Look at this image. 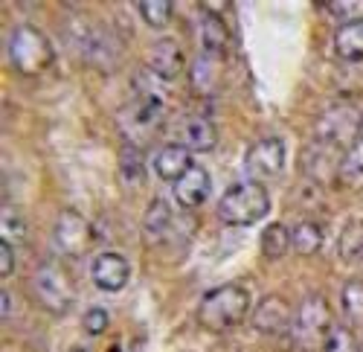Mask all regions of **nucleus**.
I'll return each instance as SVG.
<instances>
[{"label": "nucleus", "instance_id": "1", "mask_svg": "<svg viewBox=\"0 0 363 352\" xmlns=\"http://www.w3.org/2000/svg\"><path fill=\"white\" fill-rule=\"evenodd\" d=\"M250 314V295L241 285H218L198 303V324L206 332H230Z\"/></svg>", "mask_w": 363, "mask_h": 352}, {"label": "nucleus", "instance_id": "2", "mask_svg": "<svg viewBox=\"0 0 363 352\" xmlns=\"http://www.w3.org/2000/svg\"><path fill=\"white\" fill-rule=\"evenodd\" d=\"M270 210V195L259 181H238L218 201V219L230 227H250Z\"/></svg>", "mask_w": 363, "mask_h": 352}, {"label": "nucleus", "instance_id": "3", "mask_svg": "<svg viewBox=\"0 0 363 352\" xmlns=\"http://www.w3.org/2000/svg\"><path fill=\"white\" fill-rule=\"evenodd\" d=\"M9 62L23 76H41L55 62V50L41 29L23 23L9 35Z\"/></svg>", "mask_w": 363, "mask_h": 352}, {"label": "nucleus", "instance_id": "4", "mask_svg": "<svg viewBox=\"0 0 363 352\" xmlns=\"http://www.w3.org/2000/svg\"><path fill=\"white\" fill-rule=\"evenodd\" d=\"M360 128H363V114L349 102H337L317 120L314 143H323L328 149L343 155L357 137H363Z\"/></svg>", "mask_w": 363, "mask_h": 352}, {"label": "nucleus", "instance_id": "5", "mask_svg": "<svg viewBox=\"0 0 363 352\" xmlns=\"http://www.w3.org/2000/svg\"><path fill=\"white\" fill-rule=\"evenodd\" d=\"M331 309L325 303V297L311 295L302 300V306L294 312V326H291V338L299 349H323L328 332H331Z\"/></svg>", "mask_w": 363, "mask_h": 352}, {"label": "nucleus", "instance_id": "6", "mask_svg": "<svg viewBox=\"0 0 363 352\" xmlns=\"http://www.w3.org/2000/svg\"><path fill=\"white\" fill-rule=\"evenodd\" d=\"M52 239H55V248L62 251L65 256L79 259V256H84L90 248H94L96 230L82 213L62 210V216L55 219V227H52Z\"/></svg>", "mask_w": 363, "mask_h": 352}, {"label": "nucleus", "instance_id": "7", "mask_svg": "<svg viewBox=\"0 0 363 352\" xmlns=\"http://www.w3.org/2000/svg\"><path fill=\"white\" fill-rule=\"evenodd\" d=\"M163 99L157 97H140L137 102H131L123 114H119V126H123L125 137L131 140V145L155 137V131L163 123Z\"/></svg>", "mask_w": 363, "mask_h": 352}, {"label": "nucleus", "instance_id": "8", "mask_svg": "<svg viewBox=\"0 0 363 352\" xmlns=\"http://www.w3.org/2000/svg\"><path fill=\"white\" fill-rule=\"evenodd\" d=\"M70 41H73V47L79 50V55L87 58V62L96 65V67H111L116 58H119V41L108 33L102 23L79 26Z\"/></svg>", "mask_w": 363, "mask_h": 352}, {"label": "nucleus", "instance_id": "9", "mask_svg": "<svg viewBox=\"0 0 363 352\" xmlns=\"http://www.w3.org/2000/svg\"><path fill=\"white\" fill-rule=\"evenodd\" d=\"M33 288H35L41 306L55 312V314H65L73 306V285H70L67 274L58 265H52V262H47V265H41L35 271Z\"/></svg>", "mask_w": 363, "mask_h": 352}, {"label": "nucleus", "instance_id": "10", "mask_svg": "<svg viewBox=\"0 0 363 352\" xmlns=\"http://www.w3.org/2000/svg\"><path fill=\"white\" fill-rule=\"evenodd\" d=\"M245 169L250 181H270L285 169V143L279 137H262L256 140L247 155H245Z\"/></svg>", "mask_w": 363, "mask_h": 352}, {"label": "nucleus", "instance_id": "11", "mask_svg": "<svg viewBox=\"0 0 363 352\" xmlns=\"http://www.w3.org/2000/svg\"><path fill=\"white\" fill-rule=\"evenodd\" d=\"M294 326V309L285 297L279 295H267L259 300V306L253 309V329L262 335H291Z\"/></svg>", "mask_w": 363, "mask_h": 352}, {"label": "nucleus", "instance_id": "12", "mask_svg": "<svg viewBox=\"0 0 363 352\" xmlns=\"http://www.w3.org/2000/svg\"><path fill=\"white\" fill-rule=\"evenodd\" d=\"M90 280H94L96 288L102 291H123L131 280V265L123 253H113V251H105L99 253L94 262H90Z\"/></svg>", "mask_w": 363, "mask_h": 352}, {"label": "nucleus", "instance_id": "13", "mask_svg": "<svg viewBox=\"0 0 363 352\" xmlns=\"http://www.w3.org/2000/svg\"><path fill=\"white\" fill-rule=\"evenodd\" d=\"M184 67H186V55H184V50H180L177 41L163 38L148 50V73H155L160 82L177 79L180 73H184Z\"/></svg>", "mask_w": 363, "mask_h": 352}, {"label": "nucleus", "instance_id": "14", "mask_svg": "<svg viewBox=\"0 0 363 352\" xmlns=\"http://www.w3.org/2000/svg\"><path fill=\"white\" fill-rule=\"evenodd\" d=\"M209 189H213V178L203 166H192L184 178L174 181V201L184 210H198L201 204L209 198Z\"/></svg>", "mask_w": 363, "mask_h": 352}, {"label": "nucleus", "instance_id": "15", "mask_svg": "<svg viewBox=\"0 0 363 352\" xmlns=\"http://www.w3.org/2000/svg\"><path fill=\"white\" fill-rule=\"evenodd\" d=\"M192 166H195V163H192V152L184 149L180 143L163 145V149L155 155V172H157V178L172 181V184L184 178V175H186Z\"/></svg>", "mask_w": 363, "mask_h": 352}, {"label": "nucleus", "instance_id": "16", "mask_svg": "<svg viewBox=\"0 0 363 352\" xmlns=\"http://www.w3.org/2000/svg\"><path fill=\"white\" fill-rule=\"evenodd\" d=\"M216 143L218 131L206 116H186L184 126H180V145L189 152H209L216 149Z\"/></svg>", "mask_w": 363, "mask_h": 352}, {"label": "nucleus", "instance_id": "17", "mask_svg": "<svg viewBox=\"0 0 363 352\" xmlns=\"http://www.w3.org/2000/svg\"><path fill=\"white\" fill-rule=\"evenodd\" d=\"M340 158H343L340 152L328 149V145H323V143H314L311 149L302 155V163H306V172L311 175V178H317V181H328L331 175L337 178Z\"/></svg>", "mask_w": 363, "mask_h": 352}, {"label": "nucleus", "instance_id": "18", "mask_svg": "<svg viewBox=\"0 0 363 352\" xmlns=\"http://www.w3.org/2000/svg\"><path fill=\"white\" fill-rule=\"evenodd\" d=\"M337 184L343 189L360 192L363 189V137H357L340 158V169H337Z\"/></svg>", "mask_w": 363, "mask_h": 352}, {"label": "nucleus", "instance_id": "19", "mask_svg": "<svg viewBox=\"0 0 363 352\" xmlns=\"http://www.w3.org/2000/svg\"><path fill=\"white\" fill-rule=\"evenodd\" d=\"M201 44H203L206 55H224V50L230 47L227 23L216 12H203V18H201Z\"/></svg>", "mask_w": 363, "mask_h": 352}, {"label": "nucleus", "instance_id": "20", "mask_svg": "<svg viewBox=\"0 0 363 352\" xmlns=\"http://www.w3.org/2000/svg\"><path fill=\"white\" fill-rule=\"evenodd\" d=\"M335 53L343 62H363V21L343 23L335 33Z\"/></svg>", "mask_w": 363, "mask_h": 352}, {"label": "nucleus", "instance_id": "21", "mask_svg": "<svg viewBox=\"0 0 363 352\" xmlns=\"http://www.w3.org/2000/svg\"><path fill=\"white\" fill-rule=\"evenodd\" d=\"M337 251H340V259L349 268H363V221L360 219L346 221V227L340 233V242H337Z\"/></svg>", "mask_w": 363, "mask_h": 352}, {"label": "nucleus", "instance_id": "22", "mask_svg": "<svg viewBox=\"0 0 363 352\" xmlns=\"http://www.w3.org/2000/svg\"><path fill=\"white\" fill-rule=\"evenodd\" d=\"M29 236V221L26 216L12 207V204H6L4 210H0V242H9V245H23Z\"/></svg>", "mask_w": 363, "mask_h": 352}, {"label": "nucleus", "instance_id": "23", "mask_svg": "<svg viewBox=\"0 0 363 352\" xmlns=\"http://www.w3.org/2000/svg\"><path fill=\"white\" fill-rule=\"evenodd\" d=\"M221 76V55H201L192 65V87L201 94H213Z\"/></svg>", "mask_w": 363, "mask_h": 352}, {"label": "nucleus", "instance_id": "24", "mask_svg": "<svg viewBox=\"0 0 363 352\" xmlns=\"http://www.w3.org/2000/svg\"><path fill=\"white\" fill-rule=\"evenodd\" d=\"M291 248H294L299 256H314V253L323 248V230H320V224H314V221H299V224L291 230Z\"/></svg>", "mask_w": 363, "mask_h": 352}, {"label": "nucleus", "instance_id": "25", "mask_svg": "<svg viewBox=\"0 0 363 352\" xmlns=\"http://www.w3.org/2000/svg\"><path fill=\"white\" fill-rule=\"evenodd\" d=\"M172 221H174V213H172L169 204L163 198L151 201V207L145 210V233L151 239H163L169 233V227H172Z\"/></svg>", "mask_w": 363, "mask_h": 352}, {"label": "nucleus", "instance_id": "26", "mask_svg": "<svg viewBox=\"0 0 363 352\" xmlns=\"http://www.w3.org/2000/svg\"><path fill=\"white\" fill-rule=\"evenodd\" d=\"M119 175L128 187H140L145 181V160H143V152L137 145H125L123 155H119Z\"/></svg>", "mask_w": 363, "mask_h": 352}, {"label": "nucleus", "instance_id": "27", "mask_svg": "<svg viewBox=\"0 0 363 352\" xmlns=\"http://www.w3.org/2000/svg\"><path fill=\"white\" fill-rule=\"evenodd\" d=\"M291 248V230L285 224H267L262 233V253L267 259H282Z\"/></svg>", "mask_w": 363, "mask_h": 352}, {"label": "nucleus", "instance_id": "28", "mask_svg": "<svg viewBox=\"0 0 363 352\" xmlns=\"http://www.w3.org/2000/svg\"><path fill=\"white\" fill-rule=\"evenodd\" d=\"M343 312L349 317V324L363 326V282L352 280L343 285Z\"/></svg>", "mask_w": 363, "mask_h": 352}, {"label": "nucleus", "instance_id": "29", "mask_svg": "<svg viewBox=\"0 0 363 352\" xmlns=\"http://www.w3.org/2000/svg\"><path fill=\"white\" fill-rule=\"evenodd\" d=\"M323 352H360V341L349 326H331Z\"/></svg>", "mask_w": 363, "mask_h": 352}, {"label": "nucleus", "instance_id": "30", "mask_svg": "<svg viewBox=\"0 0 363 352\" xmlns=\"http://www.w3.org/2000/svg\"><path fill=\"white\" fill-rule=\"evenodd\" d=\"M140 15H143V21L148 26L163 29L172 21V4H169V0H143V4H140Z\"/></svg>", "mask_w": 363, "mask_h": 352}, {"label": "nucleus", "instance_id": "31", "mask_svg": "<svg viewBox=\"0 0 363 352\" xmlns=\"http://www.w3.org/2000/svg\"><path fill=\"white\" fill-rule=\"evenodd\" d=\"M325 12L331 18H337L340 26L354 23V21H363V0H335V4H325Z\"/></svg>", "mask_w": 363, "mask_h": 352}, {"label": "nucleus", "instance_id": "32", "mask_svg": "<svg viewBox=\"0 0 363 352\" xmlns=\"http://www.w3.org/2000/svg\"><path fill=\"white\" fill-rule=\"evenodd\" d=\"M108 324H111V317H108V312H105V309H99V306L87 309V312H84V317H82V326H84V332H87V335H102V332L108 329Z\"/></svg>", "mask_w": 363, "mask_h": 352}, {"label": "nucleus", "instance_id": "33", "mask_svg": "<svg viewBox=\"0 0 363 352\" xmlns=\"http://www.w3.org/2000/svg\"><path fill=\"white\" fill-rule=\"evenodd\" d=\"M12 271H15V251H12V245L9 242H0V277H12Z\"/></svg>", "mask_w": 363, "mask_h": 352}, {"label": "nucleus", "instance_id": "34", "mask_svg": "<svg viewBox=\"0 0 363 352\" xmlns=\"http://www.w3.org/2000/svg\"><path fill=\"white\" fill-rule=\"evenodd\" d=\"M0 300H4V309H0V314H4V317H9V314H12V295H9L6 288L0 291Z\"/></svg>", "mask_w": 363, "mask_h": 352}, {"label": "nucleus", "instance_id": "35", "mask_svg": "<svg viewBox=\"0 0 363 352\" xmlns=\"http://www.w3.org/2000/svg\"><path fill=\"white\" fill-rule=\"evenodd\" d=\"M70 352H87V349H82V346H73V349H70Z\"/></svg>", "mask_w": 363, "mask_h": 352}, {"label": "nucleus", "instance_id": "36", "mask_svg": "<svg viewBox=\"0 0 363 352\" xmlns=\"http://www.w3.org/2000/svg\"><path fill=\"white\" fill-rule=\"evenodd\" d=\"M360 352H363V346H360Z\"/></svg>", "mask_w": 363, "mask_h": 352}]
</instances>
